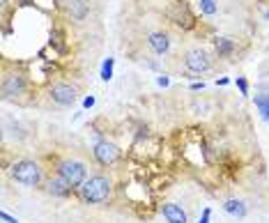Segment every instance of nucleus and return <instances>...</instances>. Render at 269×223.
Returning a JSON list of instances; mask_svg holds the SVG:
<instances>
[{
  "mask_svg": "<svg viewBox=\"0 0 269 223\" xmlns=\"http://www.w3.org/2000/svg\"><path fill=\"white\" fill-rule=\"evenodd\" d=\"M0 2H2V7H7V0H0Z\"/></svg>",
  "mask_w": 269,
  "mask_h": 223,
  "instance_id": "a878e982",
  "label": "nucleus"
},
{
  "mask_svg": "<svg viewBox=\"0 0 269 223\" xmlns=\"http://www.w3.org/2000/svg\"><path fill=\"white\" fill-rule=\"evenodd\" d=\"M92 154H94V159H97L101 166H111V163H115L117 159H120V149H117V145H113V143L99 141L97 145H94Z\"/></svg>",
  "mask_w": 269,
  "mask_h": 223,
  "instance_id": "423d86ee",
  "label": "nucleus"
},
{
  "mask_svg": "<svg viewBox=\"0 0 269 223\" xmlns=\"http://www.w3.org/2000/svg\"><path fill=\"white\" fill-rule=\"evenodd\" d=\"M161 214H163V219H166L168 223H189L187 212L182 210V205H177V203L161 205Z\"/></svg>",
  "mask_w": 269,
  "mask_h": 223,
  "instance_id": "1a4fd4ad",
  "label": "nucleus"
},
{
  "mask_svg": "<svg viewBox=\"0 0 269 223\" xmlns=\"http://www.w3.org/2000/svg\"><path fill=\"white\" fill-rule=\"evenodd\" d=\"M198 7H200L202 14H207V16H214L219 12V5H216V0H198Z\"/></svg>",
  "mask_w": 269,
  "mask_h": 223,
  "instance_id": "f3484780",
  "label": "nucleus"
},
{
  "mask_svg": "<svg viewBox=\"0 0 269 223\" xmlns=\"http://www.w3.org/2000/svg\"><path fill=\"white\" fill-rule=\"evenodd\" d=\"M12 177L23 186H37L41 182V168L33 159H21L12 166Z\"/></svg>",
  "mask_w": 269,
  "mask_h": 223,
  "instance_id": "7ed1b4c3",
  "label": "nucleus"
},
{
  "mask_svg": "<svg viewBox=\"0 0 269 223\" xmlns=\"http://www.w3.org/2000/svg\"><path fill=\"white\" fill-rule=\"evenodd\" d=\"M26 88H28V78L21 72L2 76V95H5V99H16V97L26 92Z\"/></svg>",
  "mask_w": 269,
  "mask_h": 223,
  "instance_id": "20e7f679",
  "label": "nucleus"
},
{
  "mask_svg": "<svg viewBox=\"0 0 269 223\" xmlns=\"http://www.w3.org/2000/svg\"><path fill=\"white\" fill-rule=\"evenodd\" d=\"M48 95L58 106H72L76 102V97H78V90L74 85H69V83H55Z\"/></svg>",
  "mask_w": 269,
  "mask_h": 223,
  "instance_id": "39448f33",
  "label": "nucleus"
},
{
  "mask_svg": "<svg viewBox=\"0 0 269 223\" xmlns=\"http://www.w3.org/2000/svg\"><path fill=\"white\" fill-rule=\"evenodd\" d=\"M168 16L175 21L180 28H193V14L189 12V7L184 5V0L173 5V9L168 12Z\"/></svg>",
  "mask_w": 269,
  "mask_h": 223,
  "instance_id": "6e6552de",
  "label": "nucleus"
},
{
  "mask_svg": "<svg viewBox=\"0 0 269 223\" xmlns=\"http://www.w3.org/2000/svg\"><path fill=\"white\" fill-rule=\"evenodd\" d=\"M184 65H187L189 72L202 74V72L209 69V58L202 48H191V51H187V55H184Z\"/></svg>",
  "mask_w": 269,
  "mask_h": 223,
  "instance_id": "0eeeda50",
  "label": "nucleus"
},
{
  "mask_svg": "<svg viewBox=\"0 0 269 223\" xmlns=\"http://www.w3.org/2000/svg\"><path fill=\"white\" fill-rule=\"evenodd\" d=\"M65 9H67V14L74 21H83L88 16V2H85V0H67V2H65Z\"/></svg>",
  "mask_w": 269,
  "mask_h": 223,
  "instance_id": "f8f14e48",
  "label": "nucleus"
},
{
  "mask_svg": "<svg viewBox=\"0 0 269 223\" xmlns=\"http://www.w3.org/2000/svg\"><path fill=\"white\" fill-rule=\"evenodd\" d=\"M156 83L166 88V85H170V78H168V76H159V78H156Z\"/></svg>",
  "mask_w": 269,
  "mask_h": 223,
  "instance_id": "4be33fe9",
  "label": "nucleus"
},
{
  "mask_svg": "<svg viewBox=\"0 0 269 223\" xmlns=\"http://www.w3.org/2000/svg\"><path fill=\"white\" fill-rule=\"evenodd\" d=\"M113 196V182L106 175H92L88 177L81 186V198L90 205L108 203Z\"/></svg>",
  "mask_w": 269,
  "mask_h": 223,
  "instance_id": "f257e3e1",
  "label": "nucleus"
},
{
  "mask_svg": "<svg viewBox=\"0 0 269 223\" xmlns=\"http://www.w3.org/2000/svg\"><path fill=\"white\" fill-rule=\"evenodd\" d=\"M94 102H97V99H94L92 95H90V97H85V99H83V109H92V106H94Z\"/></svg>",
  "mask_w": 269,
  "mask_h": 223,
  "instance_id": "412c9836",
  "label": "nucleus"
},
{
  "mask_svg": "<svg viewBox=\"0 0 269 223\" xmlns=\"http://www.w3.org/2000/svg\"><path fill=\"white\" fill-rule=\"evenodd\" d=\"M267 19H269V12H267Z\"/></svg>",
  "mask_w": 269,
  "mask_h": 223,
  "instance_id": "bb28decb",
  "label": "nucleus"
},
{
  "mask_svg": "<svg viewBox=\"0 0 269 223\" xmlns=\"http://www.w3.org/2000/svg\"><path fill=\"white\" fill-rule=\"evenodd\" d=\"M113 67H115V58H106L101 65V81H111L113 78Z\"/></svg>",
  "mask_w": 269,
  "mask_h": 223,
  "instance_id": "dca6fc26",
  "label": "nucleus"
},
{
  "mask_svg": "<svg viewBox=\"0 0 269 223\" xmlns=\"http://www.w3.org/2000/svg\"><path fill=\"white\" fill-rule=\"evenodd\" d=\"M237 88H239V92H242V97H249V81L246 78H242V76H237Z\"/></svg>",
  "mask_w": 269,
  "mask_h": 223,
  "instance_id": "a211bd4d",
  "label": "nucleus"
},
{
  "mask_svg": "<svg viewBox=\"0 0 269 223\" xmlns=\"http://www.w3.org/2000/svg\"><path fill=\"white\" fill-rule=\"evenodd\" d=\"M223 212L235 219H244L246 217V205H244L242 200H237V198H230V200L223 203Z\"/></svg>",
  "mask_w": 269,
  "mask_h": 223,
  "instance_id": "ddd939ff",
  "label": "nucleus"
},
{
  "mask_svg": "<svg viewBox=\"0 0 269 223\" xmlns=\"http://www.w3.org/2000/svg\"><path fill=\"white\" fill-rule=\"evenodd\" d=\"M148 44H150V48H152L154 53L163 55L170 48V37H168V33H150L148 35Z\"/></svg>",
  "mask_w": 269,
  "mask_h": 223,
  "instance_id": "9d476101",
  "label": "nucleus"
},
{
  "mask_svg": "<svg viewBox=\"0 0 269 223\" xmlns=\"http://www.w3.org/2000/svg\"><path fill=\"white\" fill-rule=\"evenodd\" d=\"M21 2H23V5H33V0H21Z\"/></svg>",
  "mask_w": 269,
  "mask_h": 223,
  "instance_id": "393cba45",
  "label": "nucleus"
},
{
  "mask_svg": "<svg viewBox=\"0 0 269 223\" xmlns=\"http://www.w3.org/2000/svg\"><path fill=\"white\" fill-rule=\"evenodd\" d=\"M228 78H216V85H228Z\"/></svg>",
  "mask_w": 269,
  "mask_h": 223,
  "instance_id": "b1692460",
  "label": "nucleus"
},
{
  "mask_svg": "<svg viewBox=\"0 0 269 223\" xmlns=\"http://www.w3.org/2000/svg\"><path fill=\"white\" fill-rule=\"evenodd\" d=\"M256 109L263 120H269V95H258L256 97Z\"/></svg>",
  "mask_w": 269,
  "mask_h": 223,
  "instance_id": "2eb2a0df",
  "label": "nucleus"
},
{
  "mask_svg": "<svg viewBox=\"0 0 269 223\" xmlns=\"http://www.w3.org/2000/svg\"><path fill=\"white\" fill-rule=\"evenodd\" d=\"M46 191L51 193V196H55V198H65V196H69L72 193V186H69L62 177H53V180H48L46 182Z\"/></svg>",
  "mask_w": 269,
  "mask_h": 223,
  "instance_id": "9b49d317",
  "label": "nucleus"
},
{
  "mask_svg": "<svg viewBox=\"0 0 269 223\" xmlns=\"http://www.w3.org/2000/svg\"><path fill=\"white\" fill-rule=\"evenodd\" d=\"M58 177H62L72 189H81L83 182L88 180V168H85V163L83 161L65 159V161L58 163Z\"/></svg>",
  "mask_w": 269,
  "mask_h": 223,
  "instance_id": "f03ea898",
  "label": "nucleus"
},
{
  "mask_svg": "<svg viewBox=\"0 0 269 223\" xmlns=\"http://www.w3.org/2000/svg\"><path fill=\"white\" fill-rule=\"evenodd\" d=\"M209 217H212V210L205 207V210H202V217L198 219V223H209Z\"/></svg>",
  "mask_w": 269,
  "mask_h": 223,
  "instance_id": "aec40b11",
  "label": "nucleus"
},
{
  "mask_svg": "<svg viewBox=\"0 0 269 223\" xmlns=\"http://www.w3.org/2000/svg\"><path fill=\"white\" fill-rule=\"evenodd\" d=\"M202 88H205V83H191V90H202Z\"/></svg>",
  "mask_w": 269,
  "mask_h": 223,
  "instance_id": "5701e85b",
  "label": "nucleus"
},
{
  "mask_svg": "<svg viewBox=\"0 0 269 223\" xmlns=\"http://www.w3.org/2000/svg\"><path fill=\"white\" fill-rule=\"evenodd\" d=\"M214 46H216V51H219L221 55H228V53L235 51V44H232V39H228V37H216Z\"/></svg>",
  "mask_w": 269,
  "mask_h": 223,
  "instance_id": "4468645a",
  "label": "nucleus"
},
{
  "mask_svg": "<svg viewBox=\"0 0 269 223\" xmlns=\"http://www.w3.org/2000/svg\"><path fill=\"white\" fill-rule=\"evenodd\" d=\"M0 221H2V223H19V219L9 217V214H7V212H0Z\"/></svg>",
  "mask_w": 269,
  "mask_h": 223,
  "instance_id": "6ab92c4d",
  "label": "nucleus"
}]
</instances>
